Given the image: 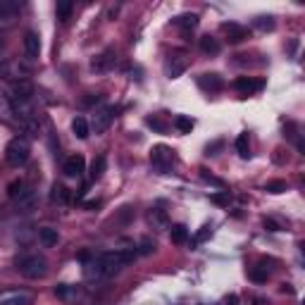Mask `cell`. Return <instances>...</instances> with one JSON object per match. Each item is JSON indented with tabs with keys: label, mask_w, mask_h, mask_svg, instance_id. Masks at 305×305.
Wrapping results in <instances>:
<instances>
[{
	"label": "cell",
	"mask_w": 305,
	"mask_h": 305,
	"mask_svg": "<svg viewBox=\"0 0 305 305\" xmlns=\"http://www.w3.org/2000/svg\"><path fill=\"white\" fill-rule=\"evenodd\" d=\"M24 188H26V184H24L22 179H14V181L7 184V196H10L12 200H17V198L24 193Z\"/></svg>",
	"instance_id": "cell-30"
},
{
	"label": "cell",
	"mask_w": 305,
	"mask_h": 305,
	"mask_svg": "<svg viewBox=\"0 0 305 305\" xmlns=\"http://www.w3.org/2000/svg\"><path fill=\"white\" fill-rule=\"evenodd\" d=\"M236 152H239L241 157L246 160V157H251V141H248V134L243 131V134H239V139H236Z\"/></svg>",
	"instance_id": "cell-29"
},
{
	"label": "cell",
	"mask_w": 305,
	"mask_h": 305,
	"mask_svg": "<svg viewBox=\"0 0 305 305\" xmlns=\"http://www.w3.org/2000/svg\"><path fill=\"white\" fill-rule=\"evenodd\" d=\"M19 10H22L19 0H0V26L14 22V17L19 14Z\"/></svg>",
	"instance_id": "cell-9"
},
{
	"label": "cell",
	"mask_w": 305,
	"mask_h": 305,
	"mask_svg": "<svg viewBox=\"0 0 305 305\" xmlns=\"http://www.w3.org/2000/svg\"><path fill=\"white\" fill-rule=\"evenodd\" d=\"M229 191H217V193H212L210 196V200L215 203V205H219V207H224V205H229Z\"/></svg>",
	"instance_id": "cell-35"
},
{
	"label": "cell",
	"mask_w": 305,
	"mask_h": 305,
	"mask_svg": "<svg viewBox=\"0 0 305 305\" xmlns=\"http://www.w3.org/2000/svg\"><path fill=\"white\" fill-rule=\"evenodd\" d=\"M33 98V86L31 81H12L10 84V103H31Z\"/></svg>",
	"instance_id": "cell-6"
},
{
	"label": "cell",
	"mask_w": 305,
	"mask_h": 305,
	"mask_svg": "<svg viewBox=\"0 0 305 305\" xmlns=\"http://www.w3.org/2000/svg\"><path fill=\"white\" fill-rule=\"evenodd\" d=\"M38 241L43 243L45 248H53V246H57V241H60V234L53 227H43V229H38Z\"/></svg>",
	"instance_id": "cell-19"
},
{
	"label": "cell",
	"mask_w": 305,
	"mask_h": 305,
	"mask_svg": "<svg viewBox=\"0 0 305 305\" xmlns=\"http://www.w3.org/2000/svg\"><path fill=\"white\" fill-rule=\"evenodd\" d=\"M239 303H241L239 296H236V294H229V296H224V298H222L217 305H239Z\"/></svg>",
	"instance_id": "cell-40"
},
{
	"label": "cell",
	"mask_w": 305,
	"mask_h": 305,
	"mask_svg": "<svg viewBox=\"0 0 305 305\" xmlns=\"http://www.w3.org/2000/svg\"><path fill=\"white\" fill-rule=\"evenodd\" d=\"M105 167H108V157H105V155H98V157L91 162V181H98L100 176L105 174Z\"/></svg>",
	"instance_id": "cell-25"
},
{
	"label": "cell",
	"mask_w": 305,
	"mask_h": 305,
	"mask_svg": "<svg viewBox=\"0 0 305 305\" xmlns=\"http://www.w3.org/2000/svg\"><path fill=\"white\" fill-rule=\"evenodd\" d=\"M55 296L60 298V301H76L79 296H81V289L79 286H69V284H57L55 286Z\"/></svg>",
	"instance_id": "cell-17"
},
{
	"label": "cell",
	"mask_w": 305,
	"mask_h": 305,
	"mask_svg": "<svg viewBox=\"0 0 305 305\" xmlns=\"http://www.w3.org/2000/svg\"><path fill=\"white\" fill-rule=\"evenodd\" d=\"M234 88L239 91L241 96H253V93H258V91L265 88V81L262 79H253V76H239L234 81Z\"/></svg>",
	"instance_id": "cell-7"
},
{
	"label": "cell",
	"mask_w": 305,
	"mask_h": 305,
	"mask_svg": "<svg viewBox=\"0 0 305 305\" xmlns=\"http://www.w3.org/2000/svg\"><path fill=\"white\" fill-rule=\"evenodd\" d=\"M91 258H93V255H91L88 251H81V253H79V262H88Z\"/></svg>",
	"instance_id": "cell-44"
},
{
	"label": "cell",
	"mask_w": 305,
	"mask_h": 305,
	"mask_svg": "<svg viewBox=\"0 0 305 305\" xmlns=\"http://www.w3.org/2000/svg\"><path fill=\"white\" fill-rule=\"evenodd\" d=\"M146 122H148V127H152V129L160 131V134H164V131H167V127H164V124H162L160 120H157V117H148Z\"/></svg>",
	"instance_id": "cell-39"
},
{
	"label": "cell",
	"mask_w": 305,
	"mask_h": 305,
	"mask_svg": "<svg viewBox=\"0 0 305 305\" xmlns=\"http://www.w3.org/2000/svg\"><path fill=\"white\" fill-rule=\"evenodd\" d=\"M248 279L255 284H265L267 279H270V272L265 270V267H253L251 272H248Z\"/></svg>",
	"instance_id": "cell-32"
},
{
	"label": "cell",
	"mask_w": 305,
	"mask_h": 305,
	"mask_svg": "<svg viewBox=\"0 0 305 305\" xmlns=\"http://www.w3.org/2000/svg\"><path fill=\"white\" fill-rule=\"evenodd\" d=\"M222 31L227 33L229 43H241V41H246V38H248V29H246V26H241V24H236V22L222 24Z\"/></svg>",
	"instance_id": "cell-16"
},
{
	"label": "cell",
	"mask_w": 305,
	"mask_h": 305,
	"mask_svg": "<svg viewBox=\"0 0 305 305\" xmlns=\"http://www.w3.org/2000/svg\"><path fill=\"white\" fill-rule=\"evenodd\" d=\"M62 172H65L67 176H81L84 172H86V160H84V155H69L65 160V164H62Z\"/></svg>",
	"instance_id": "cell-12"
},
{
	"label": "cell",
	"mask_w": 305,
	"mask_h": 305,
	"mask_svg": "<svg viewBox=\"0 0 305 305\" xmlns=\"http://www.w3.org/2000/svg\"><path fill=\"white\" fill-rule=\"evenodd\" d=\"M169 239H172V243H176V246L186 243V241H188V227H186V224H172Z\"/></svg>",
	"instance_id": "cell-23"
},
{
	"label": "cell",
	"mask_w": 305,
	"mask_h": 305,
	"mask_svg": "<svg viewBox=\"0 0 305 305\" xmlns=\"http://www.w3.org/2000/svg\"><path fill=\"white\" fill-rule=\"evenodd\" d=\"M139 253L136 248H129V251H110V253H100L98 255V262L100 267H103V277L108 279L112 274H117L122 267H127L134 258H136Z\"/></svg>",
	"instance_id": "cell-1"
},
{
	"label": "cell",
	"mask_w": 305,
	"mask_h": 305,
	"mask_svg": "<svg viewBox=\"0 0 305 305\" xmlns=\"http://www.w3.org/2000/svg\"><path fill=\"white\" fill-rule=\"evenodd\" d=\"M155 241L152 239H141V243H139V251L136 253H141V255H151V253H155Z\"/></svg>",
	"instance_id": "cell-34"
},
{
	"label": "cell",
	"mask_w": 305,
	"mask_h": 305,
	"mask_svg": "<svg viewBox=\"0 0 305 305\" xmlns=\"http://www.w3.org/2000/svg\"><path fill=\"white\" fill-rule=\"evenodd\" d=\"M2 74L7 76V79H12V81H22V79H26L29 69L22 67L19 62H7V65L2 67Z\"/></svg>",
	"instance_id": "cell-18"
},
{
	"label": "cell",
	"mask_w": 305,
	"mask_h": 305,
	"mask_svg": "<svg viewBox=\"0 0 305 305\" xmlns=\"http://www.w3.org/2000/svg\"><path fill=\"white\" fill-rule=\"evenodd\" d=\"M148 222L152 224V229H167L169 217H167V212H164V210H160V207H152L151 212H148Z\"/></svg>",
	"instance_id": "cell-20"
},
{
	"label": "cell",
	"mask_w": 305,
	"mask_h": 305,
	"mask_svg": "<svg viewBox=\"0 0 305 305\" xmlns=\"http://www.w3.org/2000/svg\"><path fill=\"white\" fill-rule=\"evenodd\" d=\"M262 227L267 229V231H282V224L277 222V219H272V217H265V222H262Z\"/></svg>",
	"instance_id": "cell-37"
},
{
	"label": "cell",
	"mask_w": 305,
	"mask_h": 305,
	"mask_svg": "<svg viewBox=\"0 0 305 305\" xmlns=\"http://www.w3.org/2000/svg\"><path fill=\"white\" fill-rule=\"evenodd\" d=\"M174 151L172 148H167V146H152V151H151V162L152 167L160 172V174H164L167 169H172V164H174Z\"/></svg>",
	"instance_id": "cell-4"
},
{
	"label": "cell",
	"mask_w": 305,
	"mask_h": 305,
	"mask_svg": "<svg viewBox=\"0 0 305 305\" xmlns=\"http://www.w3.org/2000/svg\"><path fill=\"white\" fill-rule=\"evenodd\" d=\"M200 176H203V179H205V181H210V184L219 186V188H224V181H222V179H217V176L207 174V169H200Z\"/></svg>",
	"instance_id": "cell-38"
},
{
	"label": "cell",
	"mask_w": 305,
	"mask_h": 305,
	"mask_svg": "<svg viewBox=\"0 0 305 305\" xmlns=\"http://www.w3.org/2000/svg\"><path fill=\"white\" fill-rule=\"evenodd\" d=\"M186 67H188V60L184 55H172L164 62V74H167V79H179L186 72Z\"/></svg>",
	"instance_id": "cell-10"
},
{
	"label": "cell",
	"mask_w": 305,
	"mask_h": 305,
	"mask_svg": "<svg viewBox=\"0 0 305 305\" xmlns=\"http://www.w3.org/2000/svg\"><path fill=\"white\" fill-rule=\"evenodd\" d=\"M131 215H134V210H131L129 205H127V207H122V212H120V222H124V224H127V222L131 219Z\"/></svg>",
	"instance_id": "cell-41"
},
{
	"label": "cell",
	"mask_w": 305,
	"mask_h": 305,
	"mask_svg": "<svg viewBox=\"0 0 305 305\" xmlns=\"http://www.w3.org/2000/svg\"><path fill=\"white\" fill-rule=\"evenodd\" d=\"M72 131H74L76 139L86 141L88 134H91V127H88V122L84 120V117H74V122H72Z\"/></svg>",
	"instance_id": "cell-26"
},
{
	"label": "cell",
	"mask_w": 305,
	"mask_h": 305,
	"mask_svg": "<svg viewBox=\"0 0 305 305\" xmlns=\"http://www.w3.org/2000/svg\"><path fill=\"white\" fill-rule=\"evenodd\" d=\"M29 155H31V148H29V143L24 141V139H12V141L7 143V148H5V160H7V164H12V167L26 164Z\"/></svg>",
	"instance_id": "cell-3"
},
{
	"label": "cell",
	"mask_w": 305,
	"mask_h": 305,
	"mask_svg": "<svg viewBox=\"0 0 305 305\" xmlns=\"http://www.w3.org/2000/svg\"><path fill=\"white\" fill-rule=\"evenodd\" d=\"M17 270L26 277V279H41L48 272V262L41 255H22L17 260Z\"/></svg>",
	"instance_id": "cell-2"
},
{
	"label": "cell",
	"mask_w": 305,
	"mask_h": 305,
	"mask_svg": "<svg viewBox=\"0 0 305 305\" xmlns=\"http://www.w3.org/2000/svg\"><path fill=\"white\" fill-rule=\"evenodd\" d=\"M174 127L179 134H191L193 131V127H196V122L191 120L188 115H176L174 117Z\"/></svg>",
	"instance_id": "cell-28"
},
{
	"label": "cell",
	"mask_w": 305,
	"mask_h": 305,
	"mask_svg": "<svg viewBox=\"0 0 305 305\" xmlns=\"http://www.w3.org/2000/svg\"><path fill=\"white\" fill-rule=\"evenodd\" d=\"M50 200H53V203H69V200H72V196H69V188L55 181L53 188H50Z\"/></svg>",
	"instance_id": "cell-22"
},
{
	"label": "cell",
	"mask_w": 305,
	"mask_h": 305,
	"mask_svg": "<svg viewBox=\"0 0 305 305\" xmlns=\"http://www.w3.org/2000/svg\"><path fill=\"white\" fill-rule=\"evenodd\" d=\"M24 55L29 60H38V55H41V36L36 31L24 33Z\"/></svg>",
	"instance_id": "cell-13"
},
{
	"label": "cell",
	"mask_w": 305,
	"mask_h": 305,
	"mask_svg": "<svg viewBox=\"0 0 305 305\" xmlns=\"http://www.w3.org/2000/svg\"><path fill=\"white\" fill-rule=\"evenodd\" d=\"M72 10H74V2L72 0H57V5H55V14H57L60 22H67L72 17Z\"/></svg>",
	"instance_id": "cell-24"
},
{
	"label": "cell",
	"mask_w": 305,
	"mask_h": 305,
	"mask_svg": "<svg viewBox=\"0 0 305 305\" xmlns=\"http://www.w3.org/2000/svg\"><path fill=\"white\" fill-rule=\"evenodd\" d=\"M0 305H31V296L19 289H10L0 294Z\"/></svg>",
	"instance_id": "cell-11"
},
{
	"label": "cell",
	"mask_w": 305,
	"mask_h": 305,
	"mask_svg": "<svg viewBox=\"0 0 305 305\" xmlns=\"http://www.w3.org/2000/svg\"><path fill=\"white\" fill-rule=\"evenodd\" d=\"M198 86L203 88L205 93H217L224 88V79L217 72H205V74L198 76Z\"/></svg>",
	"instance_id": "cell-8"
},
{
	"label": "cell",
	"mask_w": 305,
	"mask_h": 305,
	"mask_svg": "<svg viewBox=\"0 0 305 305\" xmlns=\"http://www.w3.org/2000/svg\"><path fill=\"white\" fill-rule=\"evenodd\" d=\"M100 96H93V93H91V96H88V98H84V105H98L100 103Z\"/></svg>",
	"instance_id": "cell-42"
},
{
	"label": "cell",
	"mask_w": 305,
	"mask_h": 305,
	"mask_svg": "<svg viewBox=\"0 0 305 305\" xmlns=\"http://www.w3.org/2000/svg\"><path fill=\"white\" fill-rule=\"evenodd\" d=\"M172 24H174L176 29H181V33L188 38V36H191V31L198 26V14H193V12H184V14L174 17V19H172Z\"/></svg>",
	"instance_id": "cell-15"
},
{
	"label": "cell",
	"mask_w": 305,
	"mask_h": 305,
	"mask_svg": "<svg viewBox=\"0 0 305 305\" xmlns=\"http://www.w3.org/2000/svg\"><path fill=\"white\" fill-rule=\"evenodd\" d=\"M115 120V108H103L96 112V117H93V131L96 134H105L108 127L112 124Z\"/></svg>",
	"instance_id": "cell-14"
},
{
	"label": "cell",
	"mask_w": 305,
	"mask_h": 305,
	"mask_svg": "<svg viewBox=\"0 0 305 305\" xmlns=\"http://www.w3.org/2000/svg\"><path fill=\"white\" fill-rule=\"evenodd\" d=\"M17 205H19V210H24V212H31L33 207H36V191L24 188V193L17 198Z\"/></svg>",
	"instance_id": "cell-21"
},
{
	"label": "cell",
	"mask_w": 305,
	"mask_h": 305,
	"mask_svg": "<svg viewBox=\"0 0 305 305\" xmlns=\"http://www.w3.org/2000/svg\"><path fill=\"white\" fill-rule=\"evenodd\" d=\"M282 291H284V294H294V289H291V284H284V286H282Z\"/></svg>",
	"instance_id": "cell-46"
},
{
	"label": "cell",
	"mask_w": 305,
	"mask_h": 305,
	"mask_svg": "<svg viewBox=\"0 0 305 305\" xmlns=\"http://www.w3.org/2000/svg\"><path fill=\"white\" fill-rule=\"evenodd\" d=\"M200 50L205 55H217L222 50V45H219L217 38H212V36H203L200 38Z\"/></svg>",
	"instance_id": "cell-27"
},
{
	"label": "cell",
	"mask_w": 305,
	"mask_h": 305,
	"mask_svg": "<svg viewBox=\"0 0 305 305\" xmlns=\"http://www.w3.org/2000/svg\"><path fill=\"white\" fill-rule=\"evenodd\" d=\"M255 29H260V31H274V26H277V22H274V17H255Z\"/></svg>",
	"instance_id": "cell-31"
},
{
	"label": "cell",
	"mask_w": 305,
	"mask_h": 305,
	"mask_svg": "<svg viewBox=\"0 0 305 305\" xmlns=\"http://www.w3.org/2000/svg\"><path fill=\"white\" fill-rule=\"evenodd\" d=\"M210 234H212V227H210V224H205V227H203V229H200V231L196 234V239H193V246L203 243V241H205L207 236H210Z\"/></svg>",
	"instance_id": "cell-36"
},
{
	"label": "cell",
	"mask_w": 305,
	"mask_h": 305,
	"mask_svg": "<svg viewBox=\"0 0 305 305\" xmlns=\"http://www.w3.org/2000/svg\"><path fill=\"white\" fill-rule=\"evenodd\" d=\"M289 186H286V181H282V179H274V181H267L265 184V191L267 193H274V196H279V193H284Z\"/></svg>",
	"instance_id": "cell-33"
},
{
	"label": "cell",
	"mask_w": 305,
	"mask_h": 305,
	"mask_svg": "<svg viewBox=\"0 0 305 305\" xmlns=\"http://www.w3.org/2000/svg\"><path fill=\"white\" fill-rule=\"evenodd\" d=\"M117 62V53H115V48H105L103 53H98L93 60H91V72H96V74H105L110 72L112 67Z\"/></svg>",
	"instance_id": "cell-5"
},
{
	"label": "cell",
	"mask_w": 305,
	"mask_h": 305,
	"mask_svg": "<svg viewBox=\"0 0 305 305\" xmlns=\"http://www.w3.org/2000/svg\"><path fill=\"white\" fill-rule=\"evenodd\" d=\"M274 152H277V155H274V162H277V164H284V155H282V148H279V151H274Z\"/></svg>",
	"instance_id": "cell-45"
},
{
	"label": "cell",
	"mask_w": 305,
	"mask_h": 305,
	"mask_svg": "<svg viewBox=\"0 0 305 305\" xmlns=\"http://www.w3.org/2000/svg\"><path fill=\"white\" fill-rule=\"evenodd\" d=\"M84 207H86V210H96V207H100V200H98V198H96V200H86V203H84Z\"/></svg>",
	"instance_id": "cell-43"
}]
</instances>
